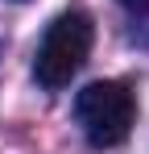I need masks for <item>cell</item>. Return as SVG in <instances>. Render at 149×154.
<instances>
[{
  "instance_id": "1",
  "label": "cell",
  "mask_w": 149,
  "mask_h": 154,
  "mask_svg": "<svg viewBox=\"0 0 149 154\" xmlns=\"http://www.w3.org/2000/svg\"><path fill=\"white\" fill-rule=\"evenodd\" d=\"M91 38H95V29H91L87 13H62V17H54L46 25V33H42L37 54H33V79L46 92L66 88L79 75V67L87 63Z\"/></svg>"
},
{
  "instance_id": "3",
  "label": "cell",
  "mask_w": 149,
  "mask_h": 154,
  "mask_svg": "<svg viewBox=\"0 0 149 154\" xmlns=\"http://www.w3.org/2000/svg\"><path fill=\"white\" fill-rule=\"evenodd\" d=\"M124 8H128V13H137V17H145L149 13V0H120Z\"/></svg>"
},
{
  "instance_id": "2",
  "label": "cell",
  "mask_w": 149,
  "mask_h": 154,
  "mask_svg": "<svg viewBox=\"0 0 149 154\" xmlns=\"http://www.w3.org/2000/svg\"><path fill=\"white\" fill-rule=\"evenodd\" d=\"M74 121L83 129V137L95 150H112L133 133L137 121V100L133 92L116 79H95L74 96Z\"/></svg>"
}]
</instances>
